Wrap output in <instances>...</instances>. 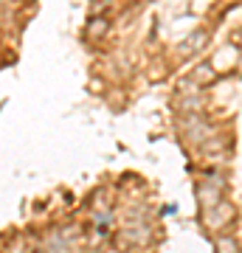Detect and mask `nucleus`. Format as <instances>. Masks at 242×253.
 <instances>
[{
    "label": "nucleus",
    "instance_id": "obj_1",
    "mask_svg": "<svg viewBox=\"0 0 242 253\" xmlns=\"http://www.w3.org/2000/svg\"><path fill=\"white\" fill-rule=\"evenodd\" d=\"M225 191H228V180H225L220 172H206V177L197 183V200L203 211H211L214 206H220L225 200Z\"/></svg>",
    "mask_w": 242,
    "mask_h": 253
},
{
    "label": "nucleus",
    "instance_id": "obj_5",
    "mask_svg": "<svg viewBox=\"0 0 242 253\" xmlns=\"http://www.w3.org/2000/svg\"><path fill=\"white\" fill-rule=\"evenodd\" d=\"M206 31H197V34H194V37H192V40H189V45H186V54H189V51H197V48L200 45H203V42H200V40H206Z\"/></svg>",
    "mask_w": 242,
    "mask_h": 253
},
{
    "label": "nucleus",
    "instance_id": "obj_2",
    "mask_svg": "<svg viewBox=\"0 0 242 253\" xmlns=\"http://www.w3.org/2000/svg\"><path fill=\"white\" fill-rule=\"evenodd\" d=\"M234 206L228 203V200H223L220 206H214L211 211H203V222H206L208 231H220V228H225L228 222L234 219Z\"/></svg>",
    "mask_w": 242,
    "mask_h": 253
},
{
    "label": "nucleus",
    "instance_id": "obj_4",
    "mask_svg": "<svg viewBox=\"0 0 242 253\" xmlns=\"http://www.w3.org/2000/svg\"><path fill=\"white\" fill-rule=\"evenodd\" d=\"M214 251L217 253H240V245H237V239H234V236H217Z\"/></svg>",
    "mask_w": 242,
    "mask_h": 253
},
{
    "label": "nucleus",
    "instance_id": "obj_3",
    "mask_svg": "<svg viewBox=\"0 0 242 253\" xmlns=\"http://www.w3.org/2000/svg\"><path fill=\"white\" fill-rule=\"evenodd\" d=\"M192 79L200 82V84H211V82L217 79V71L211 68V65H200V68H194V73H192Z\"/></svg>",
    "mask_w": 242,
    "mask_h": 253
}]
</instances>
